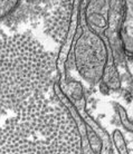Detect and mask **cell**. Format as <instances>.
<instances>
[{"label":"cell","mask_w":133,"mask_h":154,"mask_svg":"<svg viewBox=\"0 0 133 154\" xmlns=\"http://www.w3.org/2000/svg\"><path fill=\"white\" fill-rule=\"evenodd\" d=\"M1 154H83L77 125L62 102L44 94L1 127Z\"/></svg>","instance_id":"6da1fadb"},{"label":"cell","mask_w":133,"mask_h":154,"mask_svg":"<svg viewBox=\"0 0 133 154\" xmlns=\"http://www.w3.org/2000/svg\"><path fill=\"white\" fill-rule=\"evenodd\" d=\"M70 1H66L58 8L56 17H54V20H51V23H49L48 31L51 37L57 42H60L66 34L67 23L70 19Z\"/></svg>","instance_id":"3957f363"},{"label":"cell","mask_w":133,"mask_h":154,"mask_svg":"<svg viewBox=\"0 0 133 154\" xmlns=\"http://www.w3.org/2000/svg\"><path fill=\"white\" fill-rule=\"evenodd\" d=\"M54 70V56L32 37H1V108L16 112L47 94Z\"/></svg>","instance_id":"7a4b0ae2"}]
</instances>
